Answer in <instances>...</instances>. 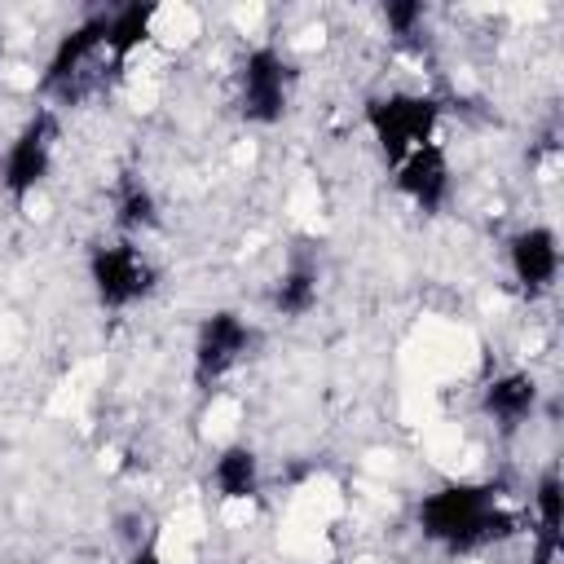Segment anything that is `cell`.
I'll use <instances>...</instances> for the list:
<instances>
[{"instance_id":"obj_6","label":"cell","mask_w":564,"mask_h":564,"mask_svg":"<svg viewBox=\"0 0 564 564\" xmlns=\"http://www.w3.org/2000/svg\"><path fill=\"white\" fill-rule=\"evenodd\" d=\"M256 344V330L247 326L242 313L234 308H216L198 322V335H194V379L207 388L216 379H225Z\"/></svg>"},{"instance_id":"obj_17","label":"cell","mask_w":564,"mask_h":564,"mask_svg":"<svg viewBox=\"0 0 564 564\" xmlns=\"http://www.w3.org/2000/svg\"><path fill=\"white\" fill-rule=\"evenodd\" d=\"M128 564H163V551H159L154 542H141V546L128 555Z\"/></svg>"},{"instance_id":"obj_14","label":"cell","mask_w":564,"mask_h":564,"mask_svg":"<svg viewBox=\"0 0 564 564\" xmlns=\"http://www.w3.org/2000/svg\"><path fill=\"white\" fill-rule=\"evenodd\" d=\"M115 225L123 234H141V229H154L159 225V203L150 194V185L141 181H123L119 198H115Z\"/></svg>"},{"instance_id":"obj_13","label":"cell","mask_w":564,"mask_h":564,"mask_svg":"<svg viewBox=\"0 0 564 564\" xmlns=\"http://www.w3.org/2000/svg\"><path fill=\"white\" fill-rule=\"evenodd\" d=\"M322 295V269L313 260H291L273 282V308L282 317H304L317 308Z\"/></svg>"},{"instance_id":"obj_15","label":"cell","mask_w":564,"mask_h":564,"mask_svg":"<svg viewBox=\"0 0 564 564\" xmlns=\"http://www.w3.org/2000/svg\"><path fill=\"white\" fill-rule=\"evenodd\" d=\"M560 511H564V485H560V471L546 467L533 485V520H538V538H551L560 542Z\"/></svg>"},{"instance_id":"obj_10","label":"cell","mask_w":564,"mask_h":564,"mask_svg":"<svg viewBox=\"0 0 564 564\" xmlns=\"http://www.w3.org/2000/svg\"><path fill=\"white\" fill-rule=\"evenodd\" d=\"M538 397H542V388H538V379H533L529 370H507V375H498V379L485 383L480 410H485L498 427H520L524 419H533Z\"/></svg>"},{"instance_id":"obj_18","label":"cell","mask_w":564,"mask_h":564,"mask_svg":"<svg viewBox=\"0 0 564 564\" xmlns=\"http://www.w3.org/2000/svg\"><path fill=\"white\" fill-rule=\"evenodd\" d=\"M0 62H4V35H0Z\"/></svg>"},{"instance_id":"obj_2","label":"cell","mask_w":564,"mask_h":564,"mask_svg":"<svg viewBox=\"0 0 564 564\" xmlns=\"http://www.w3.org/2000/svg\"><path fill=\"white\" fill-rule=\"evenodd\" d=\"M436 123H441V101L427 93H383L366 101V128L392 167L419 145L436 141Z\"/></svg>"},{"instance_id":"obj_16","label":"cell","mask_w":564,"mask_h":564,"mask_svg":"<svg viewBox=\"0 0 564 564\" xmlns=\"http://www.w3.org/2000/svg\"><path fill=\"white\" fill-rule=\"evenodd\" d=\"M383 22H388L392 35L410 40V35H419V26L427 22V4H423V0H388V4H383Z\"/></svg>"},{"instance_id":"obj_9","label":"cell","mask_w":564,"mask_h":564,"mask_svg":"<svg viewBox=\"0 0 564 564\" xmlns=\"http://www.w3.org/2000/svg\"><path fill=\"white\" fill-rule=\"evenodd\" d=\"M397 189L419 207V212H441L449 189H454V172H449V159L441 150V141H427L419 145L414 154H405L397 163Z\"/></svg>"},{"instance_id":"obj_8","label":"cell","mask_w":564,"mask_h":564,"mask_svg":"<svg viewBox=\"0 0 564 564\" xmlns=\"http://www.w3.org/2000/svg\"><path fill=\"white\" fill-rule=\"evenodd\" d=\"M507 264H511V278L538 295V291H551L555 278H560V234L551 225H524L511 234L507 242Z\"/></svg>"},{"instance_id":"obj_5","label":"cell","mask_w":564,"mask_h":564,"mask_svg":"<svg viewBox=\"0 0 564 564\" xmlns=\"http://www.w3.org/2000/svg\"><path fill=\"white\" fill-rule=\"evenodd\" d=\"M53 145H57V119H53V110H35L18 128V137L9 141L4 163H0V185L9 198H31L48 181Z\"/></svg>"},{"instance_id":"obj_12","label":"cell","mask_w":564,"mask_h":564,"mask_svg":"<svg viewBox=\"0 0 564 564\" xmlns=\"http://www.w3.org/2000/svg\"><path fill=\"white\" fill-rule=\"evenodd\" d=\"M212 485L225 502H251L260 494V458L251 445H225L212 463Z\"/></svg>"},{"instance_id":"obj_7","label":"cell","mask_w":564,"mask_h":564,"mask_svg":"<svg viewBox=\"0 0 564 564\" xmlns=\"http://www.w3.org/2000/svg\"><path fill=\"white\" fill-rule=\"evenodd\" d=\"M106 57V13H88L84 22H75L48 53V66L40 75V88L44 93H57V97H75L88 66Z\"/></svg>"},{"instance_id":"obj_3","label":"cell","mask_w":564,"mask_h":564,"mask_svg":"<svg viewBox=\"0 0 564 564\" xmlns=\"http://www.w3.org/2000/svg\"><path fill=\"white\" fill-rule=\"evenodd\" d=\"M88 282L101 308H132L137 300H145L159 282V269L150 264V256L137 242H101L88 256Z\"/></svg>"},{"instance_id":"obj_1","label":"cell","mask_w":564,"mask_h":564,"mask_svg":"<svg viewBox=\"0 0 564 564\" xmlns=\"http://www.w3.org/2000/svg\"><path fill=\"white\" fill-rule=\"evenodd\" d=\"M419 529L427 542L467 555L516 533V516L502 507L489 480H449L419 502Z\"/></svg>"},{"instance_id":"obj_11","label":"cell","mask_w":564,"mask_h":564,"mask_svg":"<svg viewBox=\"0 0 564 564\" xmlns=\"http://www.w3.org/2000/svg\"><path fill=\"white\" fill-rule=\"evenodd\" d=\"M154 22H159L154 0H128V4L106 13V57H110L115 70L154 35Z\"/></svg>"},{"instance_id":"obj_4","label":"cell","mask_w":564,"mask_h":564,"mask_svg":"<svg viewBox=\"0 0 564 564\" xmlns=\"http://www.w3.org/2000/svg\"><path fill=\"white\" fill-rule=\"evenodd\" d=\"M291 106V66L273 44H260L238 66V115L256 128L282 123Z\"/></svg>"}]
</instances>
